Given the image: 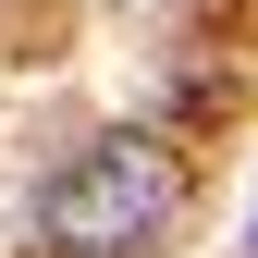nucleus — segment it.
Listing matches in <instances>:
<instances>
[{
	"label": "nucleus",
	"mask_w": 258,
	"mask_h": 258,
	"mask_svg": "<svg viewBox=\"0 0 258 258\" xmlns=\"http://www.w3.org/2000/svg\"><path fill=\"white\" fill-rule=\"evenodd\" d=\"M172 197H184V172L160 136H99L37 184V246L49 258H123L172 221Z\"/></svg>",
	"instance_id": "nucleus-1"
}]
</instances>
